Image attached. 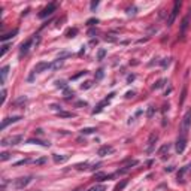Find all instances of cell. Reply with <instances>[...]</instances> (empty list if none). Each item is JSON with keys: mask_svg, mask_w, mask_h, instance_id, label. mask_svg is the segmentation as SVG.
Segmentation results:
<instances>
[{"mask_svg": "<svg viewBox=\"0 0 191 191\" xmlns=\"http://www.w3.org/2000/svg\"><path fill=\"white\" fill-rule=\"evenodd\" d=\"M21 119V117H12V118H5L3 123H2V130H5L9 124H14V123H18V121Z\"/></svg>", "mask_w": 191, "mask_h": 191, "instance_id": "9c48e42d", "label": "cell"}, {"mask_svg": "<svg viewBox=\"0 0 191 191\" xmlns=\"http://www.w3.org/2000/svg\"><path fill=\"white\" fill-rule=\"evenodd\" d=\"M31 182V176H23V178H18V179H15L14 182V185L16 190H23L24 187H27L29 184Z\"/></svg>", "mask_w": 191, "mask_h": 191, "instance_id": "277c9868", "label": "cell"}, {"mask_svg": "<svg viewBox=\"0 0 191 191\" xmlns=\"http://www.w3.org/2000/svg\"><path fill=\"white\" fill-rule=\"evenodd\" d=\"M187 27H188V18H184V21H182V25H181V31L185 33Z\"/></svg>", "mask_w": 191, "mask_h": 191, "instance_id": "4316f807", "label": "cell"}, {"mask_svg": "<svg viewBox=\"0 0 191 191\" xmlns=\"http://www.w3.org/2000/svg\"><path fill=\"white\" fill-rule=\"evenodd\" d=\"M127 14L128 15H134L136 14V8H130V9H127Z\"/></svg>", "mask_w": 191, "mask_h": 191, "instance_id": "8d00e7d4", "label": "cell"}, {"mask_svg": "<svg viewBox=\"0 0 191 191\" xmlns=\"http://www.w3.org/2000/svg\"><path fill=\"white\" fill-rule=\"evenodd\" d=\"M133 96H134V93H133V91H128V93L126 94V97H127V99H130V97H133Z\"/></svg>", "mask_w": 191, "mask_h": 191, "instance_id": "60d3db41", "label": "cell"}, {"mask_svg": "<svg viewBox=\"0 0 191 191\" xmlns=\"http://www.w3.org/2000/svg\"><path fill=\"white\" fill-rule=\"evenodd\" d=\"M87 166H88V163H84V164H78V166H76V169L82 170V169H87Z\"/></svg>", "mask_w": 191, "mask_h": 191, "instance_id": "d590c367", "label": "cell"}, {"mask_svg": "<svg viewBox=\"0 0 191 191\" xmlns=\"http://www.w3.org/2000/svg\"><path fill=\"white\" fill-rule=\"evenodd\" d=\"M185 97H187V87H184V88H182L181 100H179V103H181V105H184V102H185Z\"/></svg>", "mask_w": 191, "mask_h": 191, "instance_id": "603a6c76", "label": "cell"}, {"mask_svg": "<svg viewBox=\"0 0 191 191\" xmlns=\"http://www.w3.org/2000/svg\"><path fill=\"white\" fill-rule=\"evenodd\" d=\"M76 33H78V29H72V30H69L66 34H67V38H75Z\"/></svg>", "mask_w": 191, "mask_h": 191, "instance_id": "f546056e", "label": "cell"}, {"mask_svg": "<svg viewBox=\"0 0 191 191\" xmlns=\"http://www.w3.org/2000/svg\"><path fill=\"white\" fill-rule=\"evenodd\" d=\"M185 176H191V163L181 167V170L178 172V182H185Z\"/></svg>", "mask_w": 191, "mask_h": 191, "instance_id": "3957f363", "label": "cell"}, {"mask_svg": "<svg viewBox=\"0 0 191 191\" xmlns=\"http://www.w3.org/2000/svg\"><path fill=\"white\" fill-rule=\"evenodd\" d=\"M179 8H181V3L179 2H175V5H173V9L169 15V20H167V25H172L173 23H175V18H176V15L179 12Z\"/></svg>", "mask_w": 191, "mask_h": 191, "instance_id": "8992f818", "label": "cell"}, {"mask_svg": "<svg viewBox=\"0 0 191 191\" xmlns=\"http://www.w3.org/2000/svg\"><path fill=\"white\" fill-rule=\"evenodd\" d=\"M58 115L61 117V118H72V117H75V114H72V112H58Z\"/></svg>", "mask_w": 191, "mask_h": 191, "instance_id": "7402d4cb", "label": "cell"}, {"mask_svg": "<svg viewBox=\"0 0 191 191\" xmlns=\"http://www.w3.org/2000/svg\"><path fill=\"white\" fill-rule=\"evenodd\" d=\"M63 66V60H55V61L51 64V69H54V70H57V69H60Z\"/></svg>", "mask_w": 191, "mask_h": 191, "instance_id": "d6986e66", "label": "cell"}, {"mask_svg": "<svg viewBox=\"0 0 191 191\" xmlns=\"http://www.w3.org/2000/svg\"><path fill=\"white\" fill-rule=\"evenodd\" d=\"M87 24H88V25H94V24H97V20H88Z\"/></svg>", "mask_w": 191, "mask_h": 191, "instance_id": "f35d334b", "label": "cell"}, {"mask_svg": "<svg viewBox=\"0 0 191 191\" xmlns=\"http://www.w3.org/2000/svg\"><path fill=\"white\" fill-rule=\"evenodd\" d=\"M45 161H46V158H40V160H36L34 163H36V164H42V163H45Z\"/></svg>", "mask_w": 191, "mask_h": 191, "instance_id": "b9f144b4", "label": "cell"}, {"mask_svg": "<svg viewBox=\"0 0 191 191\" xmlns=\"http://www.w3.org/2000/svg\"><path fill=\"white\" fill-rule=\"evenodd\" d=\"M88 191H106V185H103V184H97V185L91 187Z\"/></svg>", "mask_w": 191, "mask_h": 191, "instance_id": "ac0fdd59", "label": "cell"}, {"mask_svg": "<svg viewBox=\"0 0 191 191\" xmlns=\"http://www.w3.org/2000/svg\"><path fill=\"white\" fill-rule=\"evenodd\" d=\"M154 112H155V108H154V106H148V111H146V117H148V118H152V117H154Z\"/></svg>", "mask_w": 191, "mask_h": 191, "instance_id": "d4e9b609", "label": "cell"}, {"mask_svg": "<svg viewBox=\"0 0 191 191\" xmlns=\"http://www.w3.org/2000/svg\"><path fill=\"white\" fill-rule=\"evenodd\" d=\"M176 152L178 154H181V152H184V149H185V146H187V137L185 136H179L178 139H176Z\"/></svg>", "mask_w": 191, "mask_h": 191, "instance_id": "52a82bcc", "label": "cell"}, {"mask_svg": "<svg viewBox=\"0 0 191 191\" xmlns=\"http://www.w3.org/2000/svg\"><path fill=\"white\" fill-rule=\"evenodd\" d=\"M5 99H6V90L2 91V103H5Z\"/></svg>", "mask_w": 191, "mask_h": 191, "instance_id": "ab89813d", "label": "cell"}, {"mask_svg": "<svg viewBox=\"0 0 191 191\" xmlns=\"http://www.w3.org/2000/svg\"><path fill=\"white\" fill-rule=\"evenodd\" d=\"M31 39H29V40H25L23 45H21V49H20V55L23 57V55H25L27 54V51H29V48H30V45H31Z\"/></svg>", "mask_w": 191, "mask_h": 191, "instance_id": "7c38bea8", "label": "cell"}, {"mask_svg": "<svg viewBox=\"0 0 191 191\" xmlns=\"http://www.w3.org/2000/svg\"><path fill=\"white\" fill-rule=\"evenodd\" d=\"M46 69H51V64L49 63H45V61H40V63H38L36 66H34V72L40 73L43 70H46Z\"/></svg>", "mask_w": 191, "mask_h": 191, "instance_id": "30bf717a", "label": "cell"}, {"mask_svg": "<svg viewBox=\"0 0 191 191\" xmlns=\"http://www.w3.org/2000/svg\"><path fill=\"white\" fill-rule=\"evenodd\" d=\"M23 141V136L21 134H16V136H9V137H3L2 139V146H15L18 145Z\"/></svg>", "mask_w": 191, "mask_h": 191, "instance_id": "7a4b0ae2", "label": "cell"}, {"mask_svg": "<svg viewBox=\"0 0 191 191\" xmlns=\"http://www.w3.org/2000/svg\"><path fill=\"white\" fill-rule=\"evenodd\" d=\"M55 9H57V3H49L46 8H43V9L40 11L39 18H46L48 15H53L55 12Z\"/></svg>", "mask_w": 191, "mask_h": 191, "instance_id": "5b68a950", "label": "cell"}, {"mask_svg": "<svg viewBox=\"0 0 191 191\" xmlns=\"http://www.w3.org/2000/svg\"><path fill=\"white\" fill-rule=\"evenodd\" d=\"M112 151H114V148H112V146H109V145H103V146H100V149L97 151V154L100 155V157H105V155L111 154Z\"/></svg>", "mask_w": 191, "mask_h": 191, "instance_id": "8fae6325", "label": "cell"}, {"mask_svg": "<svg viewBox=\"0 0 191 191\" xmlns=\"http://www.w3.org/2000/svg\"><path fill=\"white\" fill-rule=\"evenodd\" d=\"M0 73H2V84H5L6 76H8V73H9V66H3L2 70H0Z\"/></svg>", "mask_w": 191, "mask_h": 191, "instance_id": "2e32d148", "label": "cell"}, {"mask_svg": "<svg viewBox=\"0 0 191 191\" xmlns=\"http://www.w3.org/2000/svg\"><path fill=\"white\" fill-rule=\"evenodd\" d=\"M29 143H39V145H43V146H49V142L48 143L46 142H40V141H38V139H30Z\"/></svg>", "mask_w": 191, "mask_h": 191, "instance_id": "484cf974", "label": "cell"}, {"mask_svg": "<svg viewBox=\"0 0 191 191\" xmlns=\"http://www.w3.org/2000/svg\"><path fill=\"white\" fill-rule=\"evenodd\" d=\"M18 33V29H15V30H12V31H9V33H6V34H3L2 36V42H6V40H9V39H12L15 34Z\"/></svg>", "mask_w": 191, "mask_h": 191, "instance_id": "5bb4252c", "label": "cell"}, {"mask_svg": "<svg viewBox=\"0 0 191 191\" xmlns=\"http://www.w3.org/2000/svg\"><path fill=\"white\" fill-rule=\"evenodd\" d=\"M103 75H105V72H103V69H99L97 73H96V79H102Z\"/></svg>", "mask_w": 191, "mask_h": 191, "instance_id": "d6a6232c", "label": "cell"}, {"mask_svg": "<svg viewBox=\"0 0 191 191\" xmlns=\"http://www.w3.org/2000/svg\"><path fill=\"white\" fill-rule=\"evenodd\" d=\"M190 126H191V108L185 112V115L182 117L181 126H179V132H181L179 136H185V137H187V133H188Z\"/></svg>", "mask_w": 191, "mask_h": 191, "instance_id": "6da1fadb", "label": "cell"}, {"mask_svg": "<svg viewBox=\"0 0 191 191\" xmlns=\"http://www.w3.org/2000/svg\"><path fill=\"white\" fill-rule=\"evenodd\" d=\"M8 49H9V45H8V43H5V45L2 46V53H0V57H3V55L8 53Z\"/></svg>", "mask_w": 191, "mask_h": 191, "instance_id": "4dcf8cb0", "label": "cell"}, {"mask_svg": "<svg viewBox=\"0 0 191 191\" xmlns=\"http://www.w3.org/2000/svg\"><path fill=\"white\" fill-rule=\"evenodd\" d=\"M25 100H27L25 97H21V99H18V100L15 102V105H21V103H25Z\"/></svg>", "mask_w": 191, "mask_h": 191, "instance_id": "74e56055", "label": "cell"}, {"mask_svg": "<svg viewBox=\"0 0 191 191\" xmlns=\"http://www.w3.org/2000/svg\"><path fill=\"white\" fill-rule=\"evenodd\" d=\"M161 67H167L169 64H170V58H164V60H161Z\"/></svg>", "mask_w": 191, "mask_h": 191, "instance_id": "836d02e7", "label": "cell"}, {"mask_svg": "<svg viewBox=\"0 0 191 191\" xmlns=\"http://www.w3.org/2000/svg\"><path fill=\"white\" fill-rule=\"evenodd\" d=\"M105 55H106V51L105 49H100L99 54H97V60H103V58H105Z\"/></svg>", "mask_w": 191, "mask_h": 191, "instance_id": "1f68e13d", "label": "cell"}, {"mask_svg": "<svg viewBox=\"0 0 191 191\" xmlns=\"http://www.w3.org/2000/svg\"><path fill=\"white\" fill-rule=\"evenodd\" d=\"M91 87H93V81H87V82H84L81 85V88L82 90H88V88H91Z\"/></svg>", "mask_w": 191, "mask_h": 191, "instance_id": "83f0119b", "label": "cell"}, {"mask_svg": "<svg viewBox=\"0 0 191 191\" xmlns=\"http://www.w3.org/2000/svg\"><path fill=\"white\" fill-rule=\"evenodd\" d=\"M133 79H134V75H130V76H128V82H132Z\"/></svg>", "mask_w": 191, "mask_h": 191, "instance_id": "ee69618b", "label": "cell"}, {"mask_svg": "<svg viewBox=\"0 0 191 191\" xmlns=\"http://www.w3.org/2000/svg\"><path fill=\"white\" fill-rule=\"evenodd\" d=\"M75 191H82V190H81V188H78V190H75Z\"/></svg>", "mask_w": 191, "mask_h": 191, "instance_id": "bcb514c9", "label": "cell"}, {"mask_svg": "<svg viewBox=\"0 0 191 191\" xmlns=\"http://www.w3.org/2000/svg\"><path fill=\"white\" fill-rule=\"evenodd\" d=\"M55 87H57V88H61V90H66L67 88V84L64 81H57L55 82Z\"/></svg>", "mask_w": 191, "mask_h": 191, "instance_id": "cb8c5ba5", "label": "cell"}, {"mask_svg": "<svg viewBox=\"0 0 191 191\" xmlns=\"http://www.w3.org/2000/svg\"><path fill=\"white\" fill-rule=\"evenodd\" d=\"M0 155H2V161H6V160H9V152H2Z\"/></svg>", "mask_w": 191, "mask_h": 191, "instance_id": "e575fe53", "label": "cell"}, {"mask_svg": "<svg viewBox=\"0 0 191 191\" xmlns=\"http://www.w3.org/2000/svg\"><path fill=\"white\" fill-rule=\"evenodd\" d=\"M157 139H158L157 133H152V134L149 136L148 146H146V152H152V149H154V145H155V142H157Z\"/></svg>", "mask_w": 191, "mask_h": 191, "instance_id": "ba28073f", "label": "cell"}, {"mask_svg": "<svg viewBox=\"0 0 191 191\" xmlns=\"http://www.w3.org/2000/svg\"><path fill=\"white\" fill-rule=\"evenodd\" d=\"M164 84H166V79H160V81H157V82L152 85V88H154V90H158V88H161Z\"/></svg>", "mask_w": 191, "mask_h": 191, "instance_id": "ffe728a7", "label": "cell"}, {"mask_svg": "<svg viewBox=\"0 0 191 191\" xmlns=\"http://www.w3.org/2000/svg\"><path fill=\"white\" fill-rule=\"evenodd\" d=\"M99 166H100V164H99V163H97V164H94V166L91 167V170H94V169H99Z\"/></svg>", "mask_w": 191, "mask_h": 191, "instance_id": "f6af8a7d", "label": "cell"}, {"mask_svg": "<svg viewBox=\"0 0 191 191\" xmlns=\"http://www.w3.org/2000/svg\"><path fill=\"white\" fill-rule=\"evenodd\" d=\"M128 184V181L127 179H124V181H121V182H118L117 184V187H115V191H123L124 188H126V185Z\"/></svg>", "mask_w": 191, "mask_h": 191, "instance_id": "e0dca14e", "label": "cell"}, {"mask_svg": "<svg viewBox=\"0 0 191 191\" xmlns=\"http://www.w3.org/2000/svg\"><path fill=\"white\" fill-rule=\"evenodd\" d=\"M94 132H96L94 127H87V128H82V130H81L82 134H91V133H94Z\"/></svg>", "mask_w": 191, "mask_h": 191, "instance_id": "44dd1931", "label": "cell"}, {"mask_svg": "<svg viewBox=\"0 0 191 191\" xmlns=\"http://www.w3.org/2000/svg\"><path fill=\"white\" fill-rule=\"evenodd\" d=\"M73 96H75V93H73L72 90H69V88L64 90V97H66V99H70V97H73Z\"/></svg>", "mask_w": 191, "mask_h": 191, "instance_id": "f1b7e54d", "label": "cell"}, {"mask_svg": "<svg viewBox=\"0 0 191 191\" xmlns=\"http://www.w3.org/2000/svg\"><path fill=\"white\" fill-rule=\"evenodd\" d=\"M53 160H54V163H57V164H61V163H66L67 160H69V155H54L53 157Z\"/></svg>", "mask_w": 191, "mask_h": 191, "instance_id": "4fadbf2b", "label": "cell"}, {"mask_svg": "<svg viewBox=\"0 0 191 191\" xmlns=\"http://www.w3.org/2000/svg\"><path fill=\"white\" fill-rule=\"evenodd\" d=\"M169 149H170V145L167 143V145H163L161 148H160V151H158V155H161V158H166V152H169Z\"/></svg>", "mask_w": 191, "mask_h": 191, "instance_id": "9a60e30c", "label": "cell"}, {"mask_svg": "<svg viewBox=\"0 0 191 191\" xmlns=\"http://www.w3.org/2000/svg\"><path fill=\"white\" fill-rule=\"evenodd\" d=\"M97 5H99V2H93V3H91V11L96 9V8H97Z\"/></svg>", "mask_w": 191, "mask_h": 191, "instance_id": "7bdbcfd3", "label": "cell"}]
</instances>
